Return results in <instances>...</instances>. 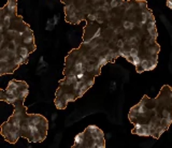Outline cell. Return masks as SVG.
<instances>
[{"label":"cell","mask_w":172,"mask_h":148,"mask_svg":"<svg viewBox=\"0 0 172 148\" xmlns=\"http://www.w3.org/2000/svg\"><path fill=\"white\" fill-rule=\"evenodd\" d=\"M5 8L7 9V11L9 13H11L14 16H16V10H17V2H16V0H9L8 3L5 5Z\"/></svg>","instance_id":"1"},{"label":"cell","mask_w":172,"mask_h":148,"mask_svg":"<svg viewBox=\"0 0 172 148\" xmlns=\"http://www.w3.org/2000/svg\"><path fill=\"white\" fill-rule=\"evenodd\" d=\"M67 104H68V102H66L62 97H56L55 98V105H56V108L58 110H65Z\"/></svg>","instance_id":"2"},{"label":"cell","mask_w":172,"mask_h":148,"mask_svg":"<svg viewBox=\"0 0 172 148\" xmlns=\"http://www.w3.org/2000/svg\"><path fill=\"white\" fill-rule=\"evenodd\" d=\"M123 27L126 30H133V29L136 28V24L133 22H130V21H125L123 23Z\"/></svg>","instance_id":"3"},{"label":"cell","mask_w":172,"mask_h":148,"mask_svg":"<svg viewBox=\"0 0 172 148\" xmlns=\"http://www.w3.org/2000/svg\"><path fill=\"white\" fill-rule=\"evenodd\" d=\"M117 46H118L119 48H124V46H125V42L123 40H118L117 41Z\"/></svg>","instance_id":"4"},{"label":"cell","mask_w":172,"mask_h":148,"mask_svg":"<svg viewBox=\"0 0 172 148\" xmlns=\"http://www.w3.org/2000/svg\"><path fill=\"white\" fill-rule=\"evenodd\" d=\"M167 5H168V8L172 9V0H167Z\"/></svg>","instance_id":"5"}]
</instances>
